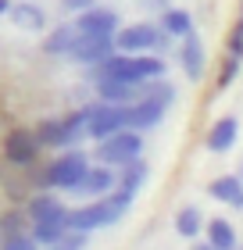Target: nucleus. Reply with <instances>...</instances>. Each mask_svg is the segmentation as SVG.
I'll return each mask as SVG.
<instances>
[{"label": "nucleus", "instance_id": "obj_5", "mask_svg": "<svg viewBox=\"0 0 243 250\" xmlns=\"http://www.w3.org/2000/svg\"><path fill=\"white\" fill-rule=\"evenodd\" d=\"M125 129V104H108V100H97V104L83 107V136L89 140H104V136Z\"/></svg>", "mask_w": 243, "mask_h": 250}, {"label": "nucleus", "instance_id": "obj_27", "mask_svg": "<svg viewBox=\"0 0 243 250\" xmlns=\"http://www.w3.org/2000/svg\"><path fill=\"white\" fill-rule=\"evenodd\" d=\"M7 7H11V0H0V15H7Z\"/></svg>", "mask_w": 243, "mask_h": 250}, {"label": "nucleus", "instance_id": "obj_21", "mask_svg": "<svg viewBox=\"0 0 243 250\" xmlns=\"http://www.w3.org/2000/svg\"><path fill=\"white\" fill-rule=\"evenodd\" d=\"M204 229V218L197 208H179L176 211V232L182 236V240H193V236H200Z\"/></svg>", "mask_w": 243, "mask_h": 250}, {"label": "nucleus", "instance_id": "obj_22", "mask_svg": "<svg viewBox=\"0 0 243 250\" xmlns=\"http://www.w3.org/2000/svg\"><path fill=\"white\" fill-rule=\"evenodd\" d=\"M89 243V232H79V229H65L54 243H47V250H86Z\"/></svg>", "mask_w": 243, "mask_h": 250}, {"label": "nucleus", "instance_id": "obj_30", "mask_svg": "<svg viewBox=\"0 0 243 250\" xmlns=\"http://www.w3.org/2000/svg\"><path fill=\"white\" fill-rule=\"evenodd\" d=\"M236 175H240V183H243V161H240V172H236Z\"/></svg>", "mask_w": 243, "mask_h": 250}, {"label": "nucleus", "instance_id": "obj_4", "mask_svg": "<svg viewBox=\"0 0 243 250\" xmlns=\"http://www.w3.org/2000/svg\"><path fill=\"white\" fill-rule=\"evenodd\" d=\"M168 32H161L157 25H147V21H136V25H118L114 29V50L122 54H143V50H165L168 47Z\"/></svg>", "mask_w": 243, "mask_h": 250}, {"label": "nucleus", "instance_id": "obj_18", "mask_svg": "<svg viewBox=\"0 0 243 250\" xmlns=\"http://www.w3.org/2000/svg\"><path fill=\"white\" fill-rule=\"evenodd\" d=\"M7 18L15 21V25H22V29H32V32L47 29V15H43V7H36V4H11Z\"/></svg>", "mask_w": 243, "mask_h": 250}, {"label": "nucleus", "instance_id": "obj_11", "mask_svg": "<svg viewBox=\"0 0 243 250\" xmlns=\"http://www.w3.org/2000/svg\"><path fill=\"white\" fill-rule=\"evenodd\" d=\"M25 214H29V225H50V222H65L68 208L54 197V193H36V197L29 200Z\"/></svg>", "mask_w": 243, "mask_h": 250}, {"label": "nucleus", "instance_id": "obj_3", "mask_svg": "<svg viewBox=\"0 0 243 250\" xmlns=\"http://www.w3.org/2000/svg\"><path fill=\"white\" fill-rule=\"evenodd\" d=\"M97 161L100 165H111V168H122L136 161V157H143V132L136 129H118L111 136H104V140H97Z\"/></svg>", "mask_w": 243, "mask_h": 250}, {"label": "nucleus", "instance_id": "obj_17", "mask_svg": "<svg viewBox=\"0 0 243 250\" xmlns=\"http://www.w3.org/2000/svg\"><path fill=\"white\" fill-rule=\"evenodd\" d=\"M207 236V243H211L215 250H233L236 247V229H233V222L229 218H211V222H204V229Z\"/></svg>", "mask_w": 243, "mask_h": 250}, {"label": "nucleus", "instance_id": "obj_23", "mask_svg": "<svg viewBox=\"0 0 243 250\" xmlns=\"http://www.w3.org/2000/svg\"><path fill=\"white\" fill-rule=\"evenodd\" d=\"M240 68H243V58H233L229 54L225 58V64H222V75H218V83H215V93H222V89H229L240 79Z\"/></svg>", "mask_w": 243, "mask_h": 250}, {"label": "nucleus", "instance_id": "obj_10", "mask_svg": "<svg viewBox=\"0 0 243 250\" xmlns=\"http://www.w3.org/2000/svg\"><path fill=\"white\" fill-rule=\"evenodd\" d=\"M182 47H179V64L182 72H186L190 83H197V79H204V68H207V54H204V43L200 36H197V29H190L186 36H179Z\"/></svg>", "mask_w": 243, "mask_h": 250}, {"label": "nucleus", "instance_id": "obj_9", "mask_svg": "<svg viewBox=\"0 0 243 250\" xmlns=\"http://www.w3.org/2000/svg\"><path fill=\"white\" fill-rule=\"evenodd\" d=\"M108 54H114V36H86V32H79V40L72 43L68 58L79 61V64H97Z\"/></svg>", "mask_w": 243, "mask_h": 250}, {"label": "nucleus", "instance_id": "obj_25", "mask_svg": "<svg viewBox=\"0 0 243 250\" xmlns=\"http://www.w3.org/2000/svg\"><path fill=\"white\" fill-rule=\"evenodd\" d=\"M229 54H233V58H243V29L240 25L233 29V36H229Z\"/></svg>", "mask_w": 243, "mask_h": 250}, {"label": "nucleus", "instance_id": "obj_14", "mask_svg": "<svg viewBox=\"0 0 243 250\" xmlns=\"http://www.w3.org/2000/svg\"><path fill=\"white\" fill-rule=\"evenodd\" d=\"M207 193L218 200V204H229V208L243 211V183L240 175H218L211 186H207Z\"/></svg>", "mask_w": 243, "mask_h": 250}, {"label": "nucleus", "instance_id": "obj_13", "mask_svg": "<svg viewBox=\"0 0 243 250\" xmlns=\"http://www.w3.org/2000/svg\"><path fill=\"white\" fill-rule=\"evenodd\" d=\"M108 189H114V168L111 165H89L83 183L75 186V193H86V197H104Z\"/></svg>", "mask_w": 243, "mask_h": 250}, {"label": "nucleus", "instance_id": "obj_16", "mask_svg": "<svg viewBox=\"0 0 243 250\" xmlns=\"http://www.w3.org/2000/svg\"><path fill=\"white\" fill-rule=\"evenodd\" d=\"M147 172H150V168H147V161H143V157H136V161L122 165V172H114V186L136 197V193H140V186L147 183Z\"/></svg>", "mask_w": 243, "mask_h": 250}, {"label": "nucleus", "instance_id": "obj_6", "mask_svg": "<svg viewBox=\"0 0 243 250\" xmlns=\"http://www.w3.org/2000/svg\"><path fill=\"white\" fill-rule=\"evenodd\" d=\"M32 132H36L40 146H54V150H61V146H75L79 136H83V111L65 115V118H47V122H40Z\"/></svg>", "mask_w": 243, "mask_h": 250}, {"label": "nucleus", "instance_id": "obj_1", "mask_svg": "<svg viewBox=\"0 0 243 250\" xmlns=\"http://www.w3.org/2000/svg\"><path fill=\"white\" fill-rule=\"evenodd\" d=\"M89 68H93V79H118V83H133V86L147 83V79H161L168 72L165 58L154 54V50H143V54H122V50H114L104 61L89 64Z\"/></svg>", "mask_w": 243, "mask_h": 250}, {"label": "nucleus", "instance_id": "obj_26", "mask_svg": "<svg viewBox=\"0 0 243 250\" xmlns=\"http://www.w3.org/2000/svg\"><path fill=\"white\" fill-rule=\"evenodd\" d=\"M61 7L68 11V15H79V11H86V7H93V0H61Z\"/></svg>", "mask_w": 243, "mask_h": 250}, {"label": "nucleus", "instance_id": "obj_7", "mask_svg": "<svg viewBox=\"0 0 243 250\" xmlns=\"http://www.w3.org/2000/svg\"><path fill=\"white\" fill-rule=\"evenodd\" d=\"M40 140H36V132L32 129H11L4 136V157L11 165H18V168H29L32 161L40 157Z\"/></svg>", "mask_w": 243, "mask_h": 250}, {"label": "nucleus", "instance_id": "obj_2", "mask_svg": "<svg viewBox=\"0 0 243 250\" xmlns=\"http://www.w3.org/2000/svg\"><path fill=\"white\" fill-rule=\"evenodd\" d=\"M93 165L89 161L86 150H79V146H65L61 157H54L47 165V172H43V186L47 189H61V193H75V186L83 183L86 168Z\"/></svg>", "mask_w": 243, "mask_h": 250}, {"label": "nucleus", "instance_id": "obj_15", "mask_svg": "<svg viewBox=\"0 0 243 250\" xmlns=\"http://www.w3.org/2000/svg\"><path fill=\"white\" fill-rule=\"evenodd\" d=\"M93 83H97V97L108 104H129L140 97V86L133 83H118V79H93Z\"/></svg>", "mask_w": 243, "mask_h": 250}, {"label": "nucleus", "instance_id": "obj_20", "mask_svg": "<svg viewBox=\"0 0 243 250\" xmlns=\"http://www.w3.org/2000/svg\"><path fill=\"white\" fill-rule=\"evenodd\" d=\"M161 32H168L172 40H179V36H186V32L193 29V15L190 11H182V7H172V11H161Z\"/></svg>", "mask_w": 243, "mask_h": 250}, {"label": "nucleus", "instance_id": "obj_12", "mask_svg": "<svg viewBox=\"0 0 243 250\" xmlns=\"http://www.w3.org/2000/svg\"><path fill=\"white\" fill-rule=\"evenodd\" d=\"M236 136H240V122H236L233 115H222V118L211 122L204 143H207V150H211V154H225V150H233Z\"/></svg>", "mask_w": 243, "mask_h": 250}, {"label": "nucleus", "instance_id": "obj_31", "mask_svg": "<svg viewBox=\"0 0 243 250\" xmlns=\"http://www.w3.org/2000/svg\"><path fill=\"white\" fill-rule=\"evenodd\" d=\"M233 250H243V247H240V243H236V247H233Z\"/></svg>", "mask_w": 243, "mask_h": 250}, {"label": "nucleus", "instance_id": "obj_28", "mask_svg": "<svg viewBox=\"0 0 243 250\" xmlns=\"http://www.w3.org/2000/svg\"><path fill=\"white\" fill-rule=\"evenodd\" d=\"M193 250H215V247H211V243H197Z\"/></svg>", "mask_w": 243, "mask_h": 250}, {"label": "nucleus", "instance_id": "obj_32", "mask_svg": "<svg viewBox=\"0 0 243 250\" xmlns=\"http://www.w3.org/2000/svg\"><path fill=\"white\" fill-rule=\"evenodd\" d=\"M0 240H4V232H0Z\"/></svg>", "mask_w": 243, "mask_h": 250}, {"label": "nucleus", "instance_id": "obj_8", "mask_svg": "<svg viewBox=\"0 0 243 250\" xmlns=\"http://www.w3.org/2000/svg\"><path fill=\"white\" fill-rule=\"evenodd\" d=\"M72 25L79 32H86V36H114V29H118V15H114L111 7H86V11H79Z\"/></svg>", "mask_w": 243, "mask_h": 250}, {"label": "nucleus", "instance_id": "obj_29", "mask_svg": "<svg viewBox=\"0 0 243 250\" xmlns=\"http://www.w3.org/2000/svg\"><path fill=\"white\" fill-rule=\"evenodd\" d=\"M240 29H243V0H240Z\"/></svg>", "mask_w": 243, "mask_h": 250}, {"label": "nucleus", "instance_id": "obj_19", "mask_svg": "<svg viewBox=\"0 0 243 250\" xmlns=\"http://www.w3.org/2000/svg\"><path fill=\"white\" fill-rule=\"evenodd\" d=\"M75 40H79V29L72 25V21H65V25H54V29L47 32L43 50H47V54H65V58H68V50H72Z\"/></svg>", "mask_w": 243, "mask_h": 250}, {"label": "nucleus", "instance_id": "obj_24", "mask_svg": "<svg viewBox=\"0 0 243 250\" xmlns=\"http://www.w3.org/2000/svg\"><path fill=\"white\" fill-rule=\"evenodd\" d=\"M0 250H40V243L32 240L29 232H15V236H4V240H0Z\"/></svg>", "mask_w": 243, "mask_h": 250}]
</instances>
